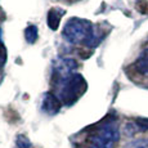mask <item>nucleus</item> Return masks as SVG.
<instances>
[{
    "label": "nucleus",
    "mask_w": 148,
    "mask_h": 148,
    "mask_svg": "<svg viewBox=\"0 0 148 148\" xmlns=\"http://www.w3.org/2000/svg\"><path fill=\"white\" fill-rule=\"evenodd\" d=\"M77 68V63L71 58H59L56 61L53 66V72H52V80L53 84L61 81L62 79L67 77V76L72 75L76 72Z\"/></svg>",
    "instance_id": "nucleus-4"
},
{
    "label": "nucleus",
    "mask_w": 148,
    "mask_h": 148,
    "mask_svg": "<svg viewBox=\"0 0 148 148\" xmlns=\"http://www.w3.org/2000/svg\"><path fill=\"white\" fill-rule=\"evenodd\" d=\"M136 148H144V147H136Z\"/></svg>",
    "instance_id": "nucleus-12"
},
{
    "label": "nucleus",
    "mask_w": 148,
    "mask_h": 148,
    "mask_svg": "<svg viewBox=\"0 0 148 148\" xmlns=\"http://www.w3.org/2000/svg\"><path fill=\"white\" fill-rule=\"evenodd\" d=\"M41 108L49 115H56L59 110H61V101L56 94L53 93H47L42 97Z\"/></svg>",
    "instance_id": "nucleus-5"
},
{
    "label": "nucleus",
    "mask_w": 148,
    "mask_h": 148,
    "mask_svg": "<svg viewBox=\"0 0 148 148\" xmlns=\"http://www.w3.org/2000/svg\"><path fill=\"white\" fill-rule=\"evenodd\" d=\"M62 35L71 44H84L86 47H95L102 40L97 35L92 22L77 17L68 19L64 25Z\"/></svg>",
    "instance_id": "nucleus-1"
},
{
    "label": "nucleus",
    "mask_w": 148,
    "mask_h": 148,
    "mask_svg": "<svg viewBox=\"0 0 148 148\" xmlns=\"http://www.w3.org/2000/svg\"><path fill=\"white\" fill-rule=\"evenodd\" d=\"M64 14V10L61 8H53L48 13V26L52 30H57L61 22V17Z\"/></svg>",
    "instance_id": "nucleus-7"
},
{
    "label": "nucleus",
    "mask_w": 148,
    "mask_h": 148,
    "mask_svg": "<svg viewBox=\"0 0 148 148\" xmlns=\"http://www.w3.org/2000/svg\"><path fill=\"white\" fill-rule=\"evenodd\" d=\"M135 125L140 130H148V119H136Z\"/></svg>",
    "instance_id": "nucleus-11"
},
{
    "label": "nucleus",
    "mask_w": 148,
    "mask_h": 148,
    "mask_svg": "<svg viewBox=\"0 0 148 148\" xmlns=\"http://www.w3.org/2000/svg\"><path fill=\"white\" fill-rule=\"evenodd\" d=\"M134 68L140 75H147L148 73V48L142 50L139 57L134 62Z\"/></svg>",
    "instance_id": "nucleus-6"
},
{
    "label": "nucleus",
    "mask_w": 148,
    "mask_h": 148,
    "mask_svg": "<svg viewBox=\"0 0 148 148\" xmlns=\"http://www.w3.org/2000/svg\"><path fill=\"white\" fill-rule=\"evenodd\" d=\"M17 147L18 148H32V144L26 138L25 135H18L17 136Z\"/></svg>",
    "instance_id": "nucleus-9"
},
{
    "label": "nucleus",
    "mask_w": 148,
    "mask_h": 148,
    "mask_svg": "<svg viewBox=\"0 0 148 148\" xmlns=\"http://www.w3.org/2000/svg\"><path fill=\"white\" fill-rule=\"evenodd\" d=\"M54 86L58 92V98L66 104H72L77 101L86 90V82L80 73L75 72L61 81L56 82Z\"/></svg>",
    "instance_id": "nucleus-2"
},
{
    "label": "nucleus",
    "mask_w": 148,
    "mask_h": 148,
    "mask_svg": "<svg viewBox=\"0 0 148 148\" xmlns=\"http://www.w3.org/2000/svg\"><path fill=\"white\" fill-rule=\"evenodd\" d=\"M120 138L119 126L115 121L103 122L88 139L86 148H113Z\"/></svg>",
    "instance_id": "nucleus-3"
},
{
    "label": "nucleus",
    "mask_w": 148,
    "mask_h": 148,
    "mask_svg": "<svg viewBox=\"0 0 148 148\" xmlns=\"http://www.w3.org/2000/svg\"><path fill=\"white\" fill-rule=\"evenodd\" d=\"M25 36H26L27 42L34 44L36 41V39H38V28H36V26H32V25L28 26L26 31H25Z\"/></svg>",
    "instance_id": "nucleus-8"
},
{
    "label": "nucleus",
    "mask_w": 148,
    "mask_h": 148,
    "mask_svg": "<svg viewBox=\"0 0 148 148\" xmlns=\"http://www.w3.org/2000/svg\"><path fill=\"white\" fill-rule=\"evenodd\" d=\"M5 59H7V50H5V47H4V44H3L1 32H0V70H1V67L4 66Z\"/></svg>",
    "instance_id": "nucleus-10"
}]
</instances>
